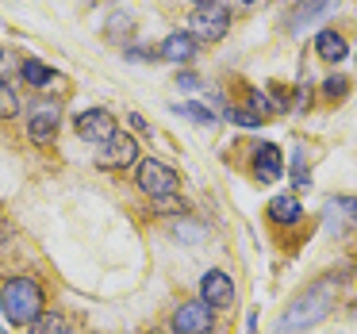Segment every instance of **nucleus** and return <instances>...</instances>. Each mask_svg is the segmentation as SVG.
I'll return each instance as SVG.
<instances>
[{"label": "nucleus", "instance_id": "nucleus-1", "mask_svg": "<svg viewBox=\"0 0 357 334\" xmlns=\"http://www.w3.org/2000/svg\"><path fill=\"white\" fill-rule=\"evenodd\" d=\"M331 303H334V280H319V284L303 288V292L288 303L284 315H280L277 334H303V331H311L315 323H323V319L331 315Z\"/></svg>", "mask_w": 357, "mask_h": 334}, {"label": "nucleus", "instance_id": "nucleus-2", "mask_svg": "<svg viewBox=\"0 0 357 334\" xmlns=\"http://www.w3.org/2000/svg\"><path fill=\"white\" fill-rule=\"evenodd\" d=\"M0 308L12 326H35L43 319V288L35 277H8L0 288Z\"/></svg>", "mask_w": 357, "mask_h": 334}, {"label": "nucleus", "instance_id": "nucleus-3", "mask_svg": "<svg viewBox=\"0 0 357 334\" xmlns=\"http://www.w3.org/2000/svg\"><path fill=\"white\" fill-rule=\"evenodd\" d=\"M188 27H192V39H204V43H219L227 35V27H231V12L219 4V0H208V4H200V8L192 12V20H188Z\"/></svg>", "mask_w": 357, "mask_h": 334}, {"label": "nucleus", "instance_id": "nucleus-4", "mask_svg": "<svg viewBox=\"0 0 357 334\" xmlns=\"http://www.w3.org/2000/svg\"><path fill=\"white\" fill-rule=\"evenodd\" d=\"M135 181H139V188L150 196V200H165V196L177 192V173L169 169L165 162H158V158H146V162H139V173H135Z\"/></svg>", "mask_w": 357, "mask_h": 334}, {"label": "nucleus", "instance_id": "nucleus-5", "mask_svg": "<svg viewBox=\"0 0 357 334\" xmlns=\"http://www.w3.org/2000/svg\"><path fill=\"white\" fill-rule=\"evenodd\" d=\"M73 123H77V135L85 142H108V139H116V116H112L108 108H89V112H81L77 119H73Z\"/></svg>", "mask_w": 357, "mask_h": 334}, {"label": "nucleus", "instance_id": "nucleus-6", "mask_svg": "<svg viewBox=\"0 0 357 334\" xmlns=\"http://www.w3.org/2000/svg\"><path fill=\"white\" fill-rule=\"evenodd\" d=\"M211 331V303L188 300L173 311V334H208Z\"/></svg>", "mask_w": 357, "mask_h": 334}, {"label": "nucleus", "instance_id": "nucleus-7", "mask_svg": "<svg viewBox=\"0 0 357 334\" xmlns=\"http://www.w3.org/2000/svg\"><path fill=\"white\" fill-rule=\"evenodd\" d=\"M58 123H62V108L50 100L35 104L31 112H27V135H31L35 142H50L58 135Z\"/></svg>", "mask_w": 357, "mask_h": 334}, {"label": "nucleus", "instance_id": "nucleus-8", "mask_svg": "<svg viewBox=\"0 0 357 334\" xmlns=\"http://www.w3.org/2000/svg\"><path fill=\"white\" fill-rule=\"evenodd\" d=\"M135 158H139V142L131 135L116 131V139L104 142V154H96V165H104V169H127Z\"/></svg>", "mask_w": 357, "mask_h": 334}, {"label": "nucleus", "instance_id": "nucleus-9", "mask_svg": "<svg viewBox=\"0 0 357 334\" xmlns=\"http://www.w3.org/2000/svg\"><path fill=\"white\" fill-rule=\"evenodd\" d=\"M334 8H338V0H303V4H296V8H292V16H288V31L303 35L311 24H319V20L331 16Z\"/></svg>", "mask_w": 357, "mask_h": 334}, {"label": "nucleus", "instance_id": "nucleus-10", "mask_svg": "<svg viewBox=\"0 0 357 334\" xmlns=\"http://www.w3.org/2000/svg\"><path fill=\"white\" fill-rule=\"evenodd\" d=\"M200 300L211 303V308H231V303H234V284H231V277H227L223 269L204 273V280H200Z\"/></svg>", "mask_w": 357, "mask_h": 334}, {"label": "nucleus", "instance_id": "nucleus-11", "mask_svg": "<svg viewBox=\"0 0 357 334\" xmlns=\"http://www.w3.org/2000/svg\"><path fill=\"white\" fill-rule=\"evenodd\" d=\"M280 169H284L280 146H273V142H261V146H254V177L261 181V185H269V181H280Z\"/></svg>", "mask_w": 357, "mask_h": 334}, {"label": "nucleus", "instance_id": "nucleus-12", "mask_svg": "<svg viewBox=\"0 0 357 334\" xmlns=\"http://www.w3.org/2000/svg\"><path fill=\"white\" fill-rule=\"evenodd\" d=\"M158 54H162V62H192L196 58V39L188 31H173V35H165V43L158 47Z\"/></svg>", "mask_w": 357, "mask_h": 334}, {"label": "nucleus", "instance_id": "nucleus-13", "mask_svg": "<svg viewBox=\"0 0 357 334\" xmlns=\"http://www.w3.org/2000/svg\"><path fill=\"white\" fill-rule=\"evenodd\" d=\"M269 219H273V223H280V227L300 223V219H303L300 200H296V196H273V204H269Z\"/></svg>", "mask_w": 357, "mask_h": 334}, {"label": "nucleus", "instance_id": "nucleus-14", "mask_svg": "<svg viewBox=\"0 0 357 334\" xmlns=\"http://www.w3.org/2000/svg\"><path fill=\"white\" fill-rule=\"evenodd\" d=\"M315 50H319V58H326V62H342V58H346V39H342L338 31H319Z\"/></svg>", "mask_w": 357, "mask_h": 334}, {"label": "nucleus", "instance_id": "nucleus-15", "mask_svg": "<svg viewBox=\"0 0 357 334\" xmlns=\"http://www.w3.org/2000/svg\"><path fill=\"white\" fill-rule=\"evenodd\" d=\"M24 81H27V85H35V89H43V85H50V81H54V70H47L43 62L27 58V62H24Z\"/></svg>", "mask_w": 357, "mask_h": 334}, {"label": "nucleus", "instance_id": "nucleus-16", "mask_svg": "<svg viewBox=\"0 0 357 334\" xmlns=\"http://www.w3.org/2000/svg\"><path fill=\"white\" fill-rule=\"evenodd\" d=\"M177 116L192 119V123H200V127H211V123H215V112L204 108V104H177Z\"/></svg>", "mask_w": 357, "mask_h": 334}, {"label": "nucleus", "instance_id": "nucleus-17", "mask_svg": "<svg viewBox=\"0 0 357 334\" xmlns=\"http://www.w3.org/2000/svg\"><path fill=\"white\" fill-rule=\"evenodd\" d=\"M20 112V100H16V93H12L4 81H0V119H12Z\"/></svg>", "mask_w": 357, "mask_h": 334}, {"label": "nucleus", "instance_id": "nucleus-18", "mask_svg": "<svg viewBox=\"0 0 357 334\" xmlns=\"http://www.w3.org/2000/svg\"><path fill=\"white\" fill-rule=\"evenodd\" d=\"M292 185L296 188H307L311 185V169H307V162H303V154L292 158Z\"/></svg>", "mask_w": 357, "mask_h": 334}, {"label": "nucleus", "instance_id": "nucleus-19", "mask_svg": "<svg viewBox=\"0 0 357 334\" xmlns=\"http://www.w3.org/2000/svg\"><path fill=\"white\" fill-rule=\"evenodd\" d=\"M323 93L331 96V100H342V96L349 93V81H346V77H326V81H323Z\"/></svg>", "mask_w": 357, "mask_h": 334}, {"label": "nucleus", "instance_id": "nucleus-20", "mask_svg": "<svg viewBox=\"0 0 357 334\" xmlns=\"http://www.w3.org/2000/svg\"><path fill=\"white\" fill-rule=\"evenodd\" d=\"M39 334H77V331H66V326H58V319H43V323H39Z\"/></svg>", "mask_w": 357, "mask_h": 334}, {"label": "nucleus", "instance_id": "nucleus-21", "mask_svg": "<svg viewBox=\"0 0 357 334\" xmlns=\"http://www.w3.org/2000/svg\"><path fill=\"white\" fill-rule=\"evenodd\" d=\"M177 89L192 93V89H200V77H196V73H181V77H177Z\"/></svg>", "mask_w": 357, "mask_h": 334}, {"label": "nucleus", "instance_id": "nucleus-22", "mask_svg": "<svg viewBox=\"0 0 357 334\" xmlns=\"http://www.w3.org/2000/svg\"><path fill=\"white\" fill-rule=\"evenodd\" d=\"M246 334H257V311H250V315H246Z\"/></svg>", "mask_w": 357, "mask_h": 334}, {"label": "nucleus", "instance_id": "nucleus-23", "mask_svg": "<svg viewBox=\"0 0 357 334\" xmlns=\"http://www.w3.org/2000/svg\"><path fill=\"white\" fill-rule=\"evenodd\" d=\"M127 119H131L135 131H146V119H142V116H127Z\"/></svg>", "mask_w": 357, "mask_h": 334}, {"label": "nucleus", "instance_id": "nucleus-24", "mask_svg": "<svg viewBox=\"0 0 357 334\" xmlns=\"http://www.w3.org/2000/svg\"><path fill=\"white\" fill-rule=\"evenodd\" d=\"M242 4H254V0H242Z\"/></svg>", "mask_w": 357, "mask_h": 334}, {"label": "nucleus", "instance_id": "nucleus-25", "mask_svg": "<svg viewBox=\"0 0 357 334\" xmlns=\"http://www.w3.org/2000/svg\"><path fill=\"white\" fill-rule=\"evenodd\" d=\"M196 4H208V0H196Z\"/></svg>", "mask_w": 357, "mask_h": 334}, {"label": "nucleus", "instance_id": "nucleus-26", "mask_svg": "<svg viewBox=\"0 0 357 334\" xmlns=\"http://www.w3.org/2000/svg\"><path fill=\"white\" fill-rule=\"evenodd\" d=\"M0 334H8V331H4V326H0Z\"/></svg>", "mask_w": 357, "mask_h": 334}, {"label": "nucleus", "instance_id": "nucleus-27", "mask_svg": "<svg viewBox=\"0 0 357 334\" xmlns=\"http://www.w3.org/2000/svg\"><path fill=\"white\" fill-rule=\"evenodd\" d=\"M354 319H357V308H354Z\"/></svg>", "mask_w": 357, "mask_h": 334}, {"label": "nucleus", "instance_id": "nucleus-28", "mask_svg": "<svg viewBox=\"0 0 357 334\" xmlns=\"http://www.w3.org/2000/svg\"><path fill=\"white\" fill-rule=\"evenodd\" d=\"M158 334H165V331H158Z\"/></svg>", "mask_w": 357, "mask_h": 334}]
</instances>
